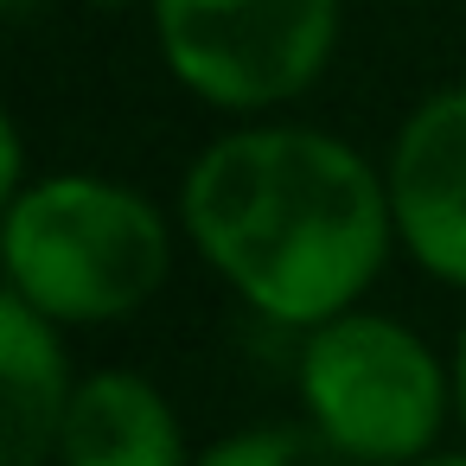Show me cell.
I'll return each mask as SVG.
<instances>
[{"instance_id": "cell-1", "label": "cell", "mask_w": 466, "mask_h": 466, "mask_svg": "<svg viewBox=\"0 0 466 466\" xmlns=\"http://www.w3.org/2000/svg\"><path fill=\"white\" fill-rule=\"evenodd\" d=\"M179 224L249 313L294 332L358 307L396 243L383 173L294 122L218 135L179 186Z\"/></svg>"}, {"instance_id": "cell-2", "label": "cell", "mask_w": 466, "mask_h": 466, "mask_svg": "<svg viewBox=\"0 0 466 466\" xmlns=\"http://www.w3.org/2000/svg\"><path fill=\"white\" fill-rule=\"evenodd\" d=\"M173 268L167 218L116 179L52 173L7 198V288L58 326L141 313Z\"/></svg>"}, {"instance_id": "cell-3", "label": "cell", "mask_w": 466, "mask_h": 466, "mask_svg": "<svg viewBox=\"0 0 466 466\" xmlns=\"http://www.w3.org/2000/svg\"><path fill=\"white\" fill-rule=\"evenodd\" d=\"M300 402L358 466H409L434 447L453 409V364H441L402 319L345 307L300 345Z\"/></svg>"}, {"instance_id": "cell-4", "label": "cell", "mask_w": 466, "mask_h": 466, "mask_svg": "<svg viewBox=\"0 0 466 466\" xmlns=\"http://www.w3.org/2000/svg\"><path fill=\"white\" fill-rule=\"evenodd\" d=\"M154 39L198 103L256 116L319 84L339 46V0H154Z\"/></svg>"}, {"instance_id": "cell-5", "label": "cell", "mask_w": 466, "mask_h": 466, "mask_svg": "<svg viewBox=\"0 0 466 466\" xmlns=\"http://www.w3.org/2000/svg\"><path fill=\"white\" fill-rule=\"evenodd\" d=\"M396 243L447 288H466V84L409 109L383 160Z\"/></svg>"}, {"instance_id": "cell-6", "label": "cell", "mask_w": 466, "mask_h": 466, "mask_svg": "<svg viewBox=\"0 0 466 466\" xmlns=\"http://www.w3.org/2000/svg\"><path fill=\"white\" fill-rule=\"evenodd\" d=\"M58 466H192L173 402L141 370H96L71 390Z\"/></svg>"}, {"instance_id": "cell-7", "label": "cell", "mask_w": 466, "mask_h": 466, "mask_svg": "<svg viewBox=\"0 0 466 466\" xmlns=\"http://www.w3.org/2000/svg\"><path fill=\"white\" fill-rule=\"evenodd\" d=\"M71 370L58 345V319L7 288L0 300V466H46L58 453V428L71 409Z\"/></svg>"}, {"instance_id": "cell-8", "label": "cell", "mask_w": 466, "mask_h": 466, "mask_svg": "<svg viewBox=\"0 0 466 466\" xmlns=\"http://www.w3.org/2000/svg\"><path fill=\"white\" fill-rule=\"evenodd\" d=\"M192 466H358L345 447H332L313 421L300 428H243V434H224L218 447H205Z\"/></svg>"}, {"instance_id": "cell-9", "label": "cell", "mask_w": 466, "mask_h": 466, "mask_svg": "<svg viewBox=\"0 0 466 466\" xmlns=\"http://www.w3.org/2000/svg\"><path fill=\"white\" fill-rule=\"evenodd\" d=\"M453 415H460V428H466V326H460V339H453Z\"/></svg>"}, {"instance_id": "cell-10", "label": "cell", "mask_w": 466, "mask_h": 466, "mask_svg": "<svg viewBox=\"0 0 466 466\" xmlns=\"http://www.w3.org/2000/svg\"><path fill=\"white\" fill-rule=\"evenodd\" d=\"M409 466H466V453H434V460L421 453V460H409Z\"/></svg>"}, {"instance_id": "cell-11", "label": "cell", "mask_w": 466, "mask_h": 466, "mask_svg": "<svg viewBox=\"0 0 466 466\" xmlns=\"http://www.w3.org/2000/svg\"><path fill=\"white\" fill-rule=\"evenodd\" d=\"M96 7H122V0H96Z\"/></svg>"}]
</instances>
